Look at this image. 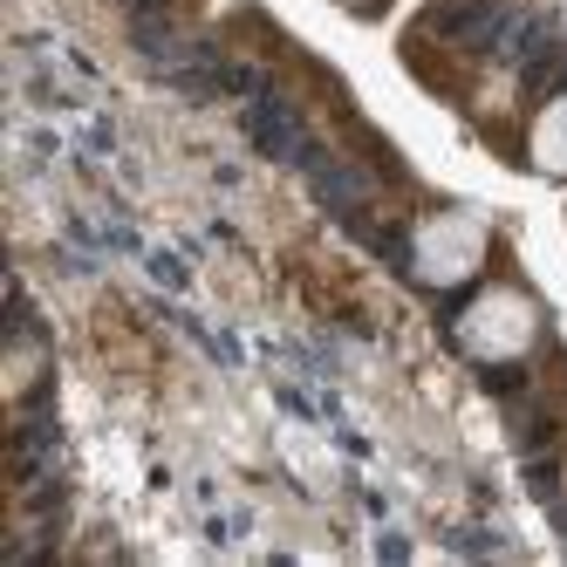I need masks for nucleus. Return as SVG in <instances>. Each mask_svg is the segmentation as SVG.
Returning <instances> with one entry per match:
<instances>
[{
	"instance_id": "f257e3e1",
	"label": "nucleus",
	"mask_w": 567,
	"mask_h": 567,
	"mask_svg": "<svg viewBox=\"0 0 567 567\" xmlns=\"http://www.w3.org/2000/svg\"><path fill=\"white\" fill-rule=\"evenodd\" d=\"M526 336H534V308L519 295H485L472 315H465V342L478 355H519Z\"/></svg>"
},
{
	"instance_id": "f03ea898",
	"label": "nucleus",
	"mask_w": 567,
	"mask_h": 567,
	"mask_svg": "<svg viewBox=\"0 0 567 567\" xmlns=\"http://www.w3.org/2000/svg\"><path fill=\"white\" fill-rule=\"evenodd\" d=\"M534 157L547 172H567V103H554L547 116H540V137H534Z\"/></svg>"
}]
</instances>
